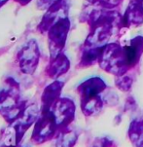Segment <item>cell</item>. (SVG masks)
<instances>
[{
	"label": "cell",
	"mask_w": 143,
	"mask_h": 147,
	"mask_svg": "<svg viewBox=\"0 0 143 147\" xmlns=\"http://www.w3.org/2000/svg\"><path fill=\"white\" fill-rule=\"evenodd\" d=\"M39 59V49L37 42L30 40L26 43L19 53L20 65L22 71L26 73L33 72L35 67L38 64Z\"/></svg>",
	"instance_id": "1"
},
{
	"label": "cell",
	"mask_w": 143,
	"mask_h": 147,
	"mask_svg": "<svg viewBox=\"0 0 143 147\" xmlns=\"http://www.w3.org/2000/svg\"><path fill=\"white\" fill-rule=\"evenodd\" d=\"M69 28V22L67 19H61L48 30V38L51 52L61 50L64 46L67 30Z\"/></svg>",
	"instance_id": "2"
},
{
	"label": "cell",
	"mask_w": 143,
	"mask_h": 147,
	"mask_svg": "<svg viewBox=\"0 0 143 147\" xmlns=\"http://www.w3.org/2000/svg\"><path fill=\"white\" fill-rule=\"evenodd\" d=\"M63 11V4H62V0H59L57 3L52 5L49 9H47V12L44 14L43 18L41 22L38 24V30L42 33L48 32L51 27L54 26L56 22L59 21V15Z\"/></svg>",
	"instance_id": "3"
},
{
	"label": "cell",
	"mask_w": 143,
	"mask_h": 147,
	"mask_svg": "<svg viewBox=\"0 0 143 147\" xmlns=\"http://www.w3.org/2000/svg\"><path fill=\"white\" fill-rule=\"evenodd\" d=\"M104 88L105 85L103 82L98 78H94L83 84L79 91L82 94V99H86L97 96Z\"/></svg>",
	"instance_id": "4"
},
{
	"label": "cell",
	"mask_w": 143,
	"mask_h": 147,
	"mask_svg": "<svg viewBox=\"0 0 143 147\" xmlns=\"http://www.w3.org/2000/svg\"><path fill=\"white\" fill-rule=\"evenodd\" d=\"M127 134L134 146L143 147V120H135L132 122Z\"/></svg>",
	"instance_id": "5"
},
{
	"label": "cell",
	"mask_w": 143,
	"mask_h": 147,
	"mask_svg": "<svg viewBox=\"0 0 143 147\" xmlns=\"http://www.w3.org/2000/svg\"><path fill=\"white\" fill-rule=\"evenodd\" d=\"M103 107V99L98 96L94 98L82 99V110L86 115L92 116L99 113Z\"/></svg>",
	"instance_id": "6"
},
{
	"label": "cell",
	"mask_w": 143,
	"mask_h": 147,
	"mask_svg": "<svg viewBox=\"0 0 143 147\" xmlns=\"http://www.w3.org/2000/svg\"><path fill=\"white\" fill-rule=\"evenodd\" d=\"M69 63L67 61V59L63 56H59L54 61V63L52 64V76L53 75H59L62 72H65L66 69L68 68Z\"/></svg>",
	"instance_id": "7"
},
{
	"label": "cell",
	"mask_w": 143,
	"mask_h": 147,
	"mask_svg": "<svg viewBox=\"0 0 143 147\" xmlns=\"http://www.w3.org/2000/svg\"><path fill=\"white\" fill-rule=\"evenodd\" d=\"M57 1L59 0H37V8L40 10H47Z\"/></svg>",
	"instance_id": "8"
},
{
	"label": "cell",
	"mask_w": 143,
	"mask_h": 147,
	"mask_svg": "<svg viewBox=\"0 0 143 147\" xmlns=\"http://www.w3.org/2000/svg\"><path fill=\"white\" fill-rule=\"evenodd\" d=\"M112 145H114L112 140L107 138H101L95 141L94 147H112Z\"/></svg>",
	"instance_id": "9"
},
{
	"label": "cell",
	"mask_w": 143,
	"mask_h": 147,
	"mask_svg": "<svg viewBox=\"0 0 143 147\" xmlns=\"http://www.w3.org/2000/svg\"><path fill=\"white\" fill-rule=\"evenodd\" d=\"M15 2H17V3H19L20 5H22V6H24V5L30 3L32 0H14Z\"/></svg>",
	"instance_id": "10"
},
{
	"label": "cell",
	"mask_w": 143,
	"mask_h": 147,
	"mask_svg": "<svg viewBox=\"0 0 143 147\" xmlns=\"http://www.w3.org/2000/svg\"><path fill=\"white\" fill-rule=\"evenodd\" d=\"M8 1H9V0H0V8H1V7L3 6V5L6 4Z\"/></svg>",
	"instance_id": "11"
}]
</instances>
